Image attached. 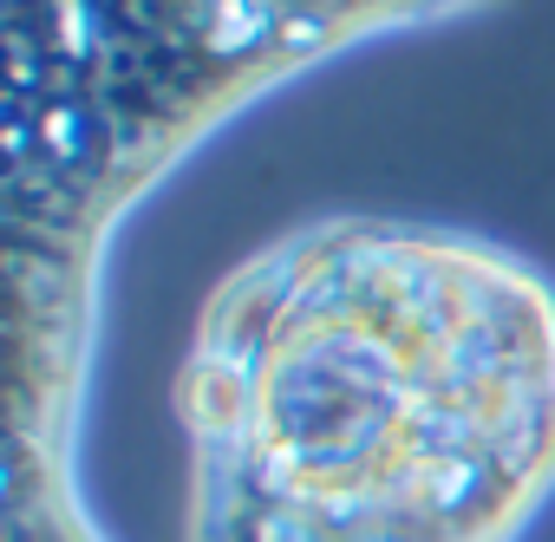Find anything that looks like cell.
Returning <instances> with one entry per match:
<instances>
[{
	"mask_svg": "<svg viewBox=\"0 0 555 542\" xmlns=\"http://www.w3.org/2000/svg\"><path fill=\"white\" fill-rule=\"evenodd\" d=\"M183 542H522L555 503V282L405 216H321L203 301Z\"/></svg>",
	"mask_w": 555,
	"mask_h": 542,
	"instance_id": "cell-1",
	"label": "cell"
},
{
	"mask_svg": "<svg viewBox=\"0 0 555 542\" xmlns=\"http://www.w3.org/2000/svg\"><path fill=\"white\" fill-rule=\"evenodd\" d=\"M496 0H8V399L86 405L118 216L229 112L373 34Z\"/></svg>",
	"mask_w": 555,
	"mask_h": 542,
	"instance_id": "cell-2",
	"label": "cell"
},
{
	"mask_svg": "<svg viewBox=\"0 0 555 542\" xmlns=\"http://www.w3.org/2000/svg\"><path fill=\"white\" fill-rule=\"evenodd\" d=\"M0 542H112L86 503L79 431L8 425V516Z\"/></svg>",
	"mask_w": 555,
	"mask_h": 542,
	"instance_id": "cell-3",
	"label": "cell"
}]
</instances>
